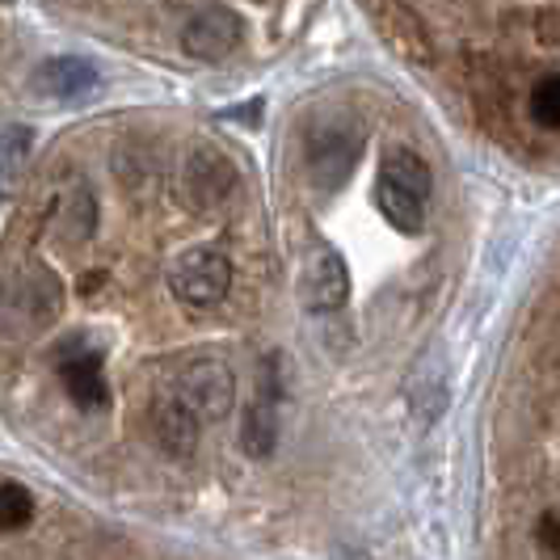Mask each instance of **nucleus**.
Here are the masks:
<instances>
[{
	"label": "nucleus",
	"mask_w": 560,
	"mask_h": 560,
	"mask_svg": "<svg viewBox=\"0 0 560 560\" xmlns=\"http://www.w3.org/2000/svg\"><path fill=\"white\" fill-rule=\"evenodd\" d=\"M198 430H202V421L177 400L173 393H161L152 400V439L168 451V455H195L198 447Z\"/></svg>",
	"instance_id": "9d476101"
},
{
	"label": "nucleus",
	"mask_w": 560,
	"mask_h": 560,
	"mask_svg": "<svg viewBox=\"0 0 560 560\" xmlns=\"http://www.w3.org/2000/svg\"><path fill=\"white\" fill-rule=\"evenodd\" d=\"M34 523V493L18 480H4L0 485V532H26Z\"/></svg>",
	"instance_id": "2eb2a0df"
},
{
	"label": "nucleus",
	"mask_w": 560,
	"mask_h": 560,
	"mask_svg": "<svg viewBox=\"0 0 560 560\" xmlns=\"http://www.w3.org/2000/svg\"><path fill=\"white\" fill-rule=\"evenodd\" d=\"M56 371H59L63 393L72 396V405H81V409H106V405H110L106 363H102V354L89 350L84 341H72V346L59 350Z\"/></svg>",
	"instance_id": "423d86ee"
},
{
	"label": "nucleus",
	"mask_w": 560,
	"mask_h": 560,
	"mask_svg": "<svg viewBox=\"0 0 560 560\" xmlns=\"http://www.w3.org/2000/svg\"><path fill=\"white\" fill-rule=\"evenodd\" d=\"M380 211L396 232H418L425 224L430 198V165L413 148H388L380 165Z\"/></svg>",
	"instance_id": "f03ea898"
},
{
	"label": "nucleus",
	"mask_w": 560,
	"mask_h": 560,
	"mask_svg": "<svg viewBox=\"0 0 560 560\" xmlns=\"http://www.w3.org/2000/svg\"><path fill=\"white\" fill-rule=\"evenodd\" d=\"M279 363H266L261 371V393L245 409L241 421V447L249 451L253 459H270L279 447V380H275Z\"/></svg>",
	"instance_id": "6e6552de"
},
{
	"label": "nucleus",
	"mask_w": 560,
	"mask_h": 560,
	"mask_svg": "<svg viewBox=\"0 0 560 560\" xmlns=\"http://www.w3.org/2000/svg\"><path fill=\"white\" fill-rule=\"evenodd\" d=\"M300 295H304V304L316 312H334L346 304V295H350V270H346L341 253L329 249V245H320V249L312 253L308 261H304Z\"/></svg>",
	"instance_id": "1a4fd4ad"
},
{
	"label": "nucleus",
	"mask_w": 560,
	"mask_h": 560,
	"mask_svg": "<svg viewBox=\"0 0 560 560\" xmlns=\"http://www.w3.org/2000/svg\"><path fill=\"white\" fill-rule=\"evenodd\" d=\"M308 156H312V177H316V186H320V190H334V186H341V182L350 177V168H354V140H350L346 131L325 127V131L312 136Z\"/></svg>",
	"instance_id": "9b49d317"
},
{
	"label": "nucleus",
	"mask_w": 560,
	"mask_h": 560,
	"mask_svg": "<svg viewBox=\"0 0 560 560\" xmlns=\"http://www.w3.org/2000/svg\"><path fill=\"white\" fill-rule=\"evenodd\" d=\"M236 190V165L228 161L220 148L198 143L182 161V195L195 211H215Z\"/></svg>",
	"instance_id": "39448f33"
},
{
	"label": "nucleus",
	"mask_w": 560,
	"mask_h": 560,
	"mask_svg": "<svg viewBox=\"0 0 560 560\" xmlns=\"http://www.w3.org/2000/svg\"><path fill=\"white\" fill-rule=\"evenodd\" d=\"M97 232V198L84 182H72L56 202V236L63 245H89Z\"/></svg>",
	"instance_id": "f8f14e48"
},
{
	"label": "nucleus",
	"mask_w": 560,
	"mask_h": 560,
	"mask_svg": "<svg viewBox=\"0 0 560 560\" xmlns=\"http://www.w3.org/2000/svg\"><path fill=\"white\" fill-rule=\"evenodd\" d=\"M241 47V18L232 9H202L182 30V51L202 63H220Z\"/></svg>",
	"instance_id": "0eeeda50"
},
{
	"label": "nucleus",
	"mask_w": 560,
	"mask_h": 560,
	"mask_svg": "<svg viewBox=\"0 0 560 560\" xmlns=\"http://www.w3.org/2000/svg\"><path fill=\"white\" fill-rule=\"evenodd\" d=\"M34 81H38V89H47L56 97H81V93H89L97 84V68L89 59L59 56V59H47Z\"/></svg>",
	"instance_id": "4468645a"
},
{
	"label": "nucleus",
	"mask_w": 560,
	"mask_h": 560,
	"mask_svg": "<svg viewBox=\"0 0 560 560\" xmlns=\"http://www.w3.org/2000/svg\"><path fill=\"white\" fill-rule=\"evenodd\" d=\"M63 312V282L43 261H22L0 282V334L9 341L47 334Z\"/></svg>",
	"instance_id": "f257e3e1"
},
{
	"label": "nucleus",
	"mask_w": 560,
	"mask_h": 560,
	"mask_svg": "<svg viewBox=\"0 0 560 560\" xmlns=\"http://www.w3.org/2000/svg\"><path fill=\"white\" fill-rule=\"evenodd\" d=\"M30 156H34V136L30 127L13 122L0 131V198H18L26 186Z\"/></svg>",
	"instance_id": "ddd939ff"
},
{
	"label": "nucleus",
	"mask_w": 560,
	"mask_h": 560,
	"mask_svg": "<svg viewBox=\"0 0 560 560\" xmlns=\"http://www.w3.org/2000/svg\"><path fill=\"white\" fill-rule=\"evenodd\" d=\"M232 287V261L220 249H186L168 266V291L186 304V308H215Z\"/></svg>",
	"instance_id": "7ed1b4c3"
},
{
	"label": "nucleus",
	"mask_w": 560,
	"mask_h": 560,
	"mask_svg": "<svg viewBox=\"0 0 560 560\" xmlns=\"http://www.w3.org/2000/svg\"><path fill=\"white\" fill-rule=\"evenodd\" d=\"M168 393L177 396L198 421H220L228 418V409L236 400V380L220 359H195V363L177 366Z\"/></svg>",
	"instance_id": "20e7f679"
},
{
	"label": "nucleus",
	"mask_w": 560,
	"mask_h": 560,
	"mask_svg": "<svg viewBox=\"0 0 560 560\" xmlns=\"http://www.w3.org/2000/svg\"><path fill=\"white\" fill-rule=\"evenodd\" d=\"M527 110H532L535 127H548V131H560V72L544 77V81L532 89L527 97Z\"/></svg>",
	"instance_id": "dca6fc26"
}]
</instances>
